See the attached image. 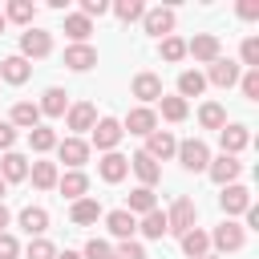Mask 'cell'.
Returning <instances> with one entry per match:
<instances>
[{
    "mask_svg": "<svg viewBox=\"0 0 259 259\" xmlns=\"http://www.w3.org/2000/svg\"><path fill=\"white\" fill-rule=\"evenodd\" d=\"M194 214H198L194 198H174L170 210H166V235H178V239H182V235L194 227Z\"/></svg>",
    "mask_w": 259,
    "mask_h": 259,
    "instance_id": "6da1fadb",
    "label": "cell"
},
{
    "mask_svg": "<svg viewBox=\"0 0 259 259\" xmlns=\"http://www.w3.org/2000/svg\"><path fill=\"white\" fill-rule=\"evenodd\" d=\"M178 162H182V170H190V174H198V170H206L210 166V150H206V142H198V138H186V142H178Z\"/></svg>",
    "mask_w": 259,
    "mask_h": 259,
    "instance_id": "7a4b0ae2",
    "label": "cell"
},
{
    "mask_svg": "<svg viewBox=\"0 0 259 259\" xmlns=\"http://www.w3.org/2000/svg\"><path fill=\"white\" fill-rule=\"evenodd\" d=\"M243 243H247V231H243L235 219H227V223H219V227L210 231V247L223 251V255H227V251H239Z\"/></svg>",
    "mask_w": 259,
    "mask_h": 259,
    "instance_id": "3957f363",
    "label": "cell"
},
{
    "mask_svg": "<svg viewBox=\"0 0 259 259\" xmlns=\"http://www.w3.org/2000/svg\"><path fill=\"white\" fill-rule=\"evenodd\" d=\"M49 53H53V32H45V28H24L20 32V57L24 61L49 57Z\"/></svg>",
    "mask_w": 259,
    "mask_h": 259,
    "instance_id": "277c9868",
    "label": "cell"
},
{
    "mask_svg": "<svg viewBox=\"0 0 259 259\" xmlns=\"http://www.w3.org/2000/svg\"><path fill=\"white\" fill-rule=\"evenodd\" d=\"M154 130H158V113H154L150 105H138V109H130V113H125V121H121V134L150 138Z\"/></svg>",
    "mask_w": 259,
    "mask_h": 259,
    "instance_id": "5b68a950",
    "label": "cell"
},
{
    "mask_svg": "<svg viewBox=\"0 0 259 259\" xmlns=\"http://www.w3.org/2000/svg\"><path fill=\"white\" fill-rule=\"evenodd\" d=\"M89 134H93V146H97L101 154L117 150V142L125 138V134H121V121H117V117H97V125H93Z\"/></svg>",
    "mask_w": 259,
    "mask_h": 259,
    "instance_id": "8992f818",
    "label": "cell"
},
{
    "mask_svg": "<svg viewBox=\"0 0 259 259\" xmlns=\"http://www.w3.org/2000/svg\"><path fill=\"white\" fill-rule=\"evenodd\" d=\"M186 57H194V61H202V65L219 61V57H223V49H219V36H214V32H198L194 40H186Z\"/></svg>",
    "mask_w": 259,
    "mask_h": 259,
    "instance_id": "52a82bcc",
    "label": "cell"
},
{
    "mask_svg": "<svg viewBox=\"0 0 259 259\" xmlns=\"http://www.w3.org/2000/svg\"><path fill=\"white\" fill-rule=\"evenodd\" d=\"M65 125L73 130V138L85 134V130H93V125H97V105H93V101H77V105H69Z\"/></svg>",
    "mask_w": 259,
    "mask_h": 259,
    "instance_id": "ba28073f",
    "label": "cell"
},
{
    "mask_svg": "<svg viewBox=\"0 0 259 259\" xmlns=\"http://www.w3.org/2000/svg\"><path fill=\"white\" fill-rule=\"evenodd\" d=\"M219 146H223V154L239 158V150H247V146H251V130H247V125H239V121H231V125H223V130H219Z\"/></svg>",
    "mask_w": 259,
    "mask_h": 259,
    "instance_id": "9c48e42d",
    "label": "cell"
},
{
    "mask_svg": "<svg viewBox=\"0 0 259 259\" xmlns=\"http://www.w3.org/2000/svg\"><path fill=\"white\" fill-rule=\"evenodd\" d=\"M57 158H61L69 170H81V166L89 162V142H85V138H65V142H57Z\"/></svg>",
    "mask_w": 259,
    "mask_h": 259,
    "instance_id": "30bf717a",
    "label": "cell"
},
{
    "mask_svg": "<svg viewBox=\"0 0 259 259\" xmlns=\"http://www.w3.org/2000/svg\"><path fill=\"white\" fill-rule=\"evenodd\" d=\"M174 8H146V16H142V28L150 32V36H170L174 32Z\"/></svg>",
    "mask_w": 259,
    "mask_h": 259,
    "instance_id": "8fae6325",
    "label": "cell"
},
{
    "mask_svg": "<svg viewBox=\"0 0 259 259\" xmlns=\"http://www.w3.org/2000/svg\"><path fill=\"white\" fill-rule=\"evenodd\" d=\"M206 174L219 182V186H231L239 174H243V162L239 158H231V154H219V158H210V166H206Z\"/></svg>",
    "mask_w": 259,
    "mask_h": 259,
    "instance_id": "7c38bea8",
    "label": "cell"
},
{
    "mask_svg": "<svg viewBox=\"0 0 259 259\" xmlns=\"http://www.w3.org/2000/svg\"><path fill=\"white\" fill-rule=\"evenodd\" d=\"M206 81L219 85V89H231V85H239V65H235L231 57H219V61H210V69H206Z\"/></svg>",
    "mask_w": 259,
    "mask_h": 259,
    "instance_id": "4fadbf2b",
    "label": "cell"
},
{
    "mask_svg": "<svg viewBox=\"0 0 259 259\" xmlns=\"http://www.w3.org/2000/svg\"><path fill=\"white\" fill-rule=\"evenodd\" d=\"M174 150H178L174 134H170V130H154V134L146 138V150H142V154H150L154 162H166V158H174Z\"/></svg>",
    "mask_w": 259,
    "mask_h": 259,
    "instance_id": "5bb4252c",
    "label": "cell"
},
{
    "mask_svg": "<svg viewBox=\"0 0 259 259\" xmlns=\"http://www.w3.org/2000/svg\"><path fill=\"white\" fill-rule=\"evenodd\" d=\"M130 170H134V174H138V182H142V186H150V190L162 182V166H158L150 154H142V150L130 158Z\"/></svg>",
    "mask_w": 259,
    "mask_h": 259,
    "instance_id": "9a60e30c",
    "label": "cell"
},
{
    "mask_svg": "<svg viewBox=\"0 0 259 259\" xmlns=\"http://www.w3.org/2000/svg\"><path fill=\"white\" fill-rule=\"evenodd\" d=\"M219 206L227 210V219H231V214H243V210L251 206V190H247V186H239V182H231V186H223Z\"/></svg>",
    "mask_w": 259,
    "mask_h": 259,
    "instance_id": "2e32d148",
    "label": "cell"
},
{
    "mask_svg": "<svg viewBox=\"0 0 259 259\" xmlns=\"http://www.w3.org/2000/svg\"><path fill=\"white\" fill-rule=\"evenodd\" d=\"M36 109H40V117H65V113H69V93L53 85V89H45V93H40Z\"/></svg>",
    "mask_w": 259,
    "mask_h": 259,
    "instance_id": "e0dca14e",
    "label": "cell"
},
{
    "mask_svg": "<svg viewBox=\"0 0 259 259\" xmlns=\"http://www.w3.org/2000/svg\"><path fill=\"white\" fill-rule=\"evenodd\" d=\"M57 190H61L69 202H77V198L89 194V174H85V170H69V174L57 178Z\"/></svg>",
    "mask_w": 259,
    "mask_h": 259,
    "instance_id": "ac0fdd59",
    "label": "cell"
},
{
    "mask_svg": "<svg viewBox=\"0 0 259 259\" xmlns=\"http://www.w3.org/2000/svg\"><path fill=\"white\" fill-rule=\"evenodd\" d=\"M97 174H101L105 182H121V178L130 174V158H125V154H117V150H109V154L97 162Z\"/></svg>",
    "mask_w": 259,
    "mask_h": 259,
    "instance_id": "d6986e66",
    "label": "cell"
},
{
    "mask_svg": "<svg viewBox=\"0 0 259 259\" xmlns=\"http://www.w3.org/2000/svg\"><path fill=\"white\" fill-rule=\"evenodd\" d=\"M0 77H4L8 85H24V81L32 77V65H28L20 53H12V57H4V61H0Z\"/></svg>",
    "mask_w": 259,
    "mask_h": 259,
    "instance_id": "ffe728a7",
    "label": "cell"
},
{
    "mask_svg": "<svg viewBox=\"0 0 259 259\" xmlns=\"http://www.w3.org/2000/svg\"><path fill=\"white\" fill-rule=\"evenodd\" d=\"M65 65H69L73 73H85V69L97 65V49H93V45H69V49H65Z\"/></svg>",
    "mask_w": 259,
    "mask_h": 259,
    "instance_id": "44dd1931",
    "label": "cell"
},
{
    "mask_svg": "<svg viewBox=\"0 0 259 259\" xmlns=\"http://www.w3.org/2000/svg\"><path fill=\"white\" fill-rule=\"evenodd\" d=\"M130 89H134V97H138V101H146V105H150V101H158V97H162V77H158V73H138Z\"/></svg>",
    "mask_w": 259,
    "mask_h": 259,
    "instance_id": "7402d4cb",
    "label": "cell"
},
{
    "mask_svg": "<svg viewBox=\"0 0 259 259\" xmlns=\"http://www.w3.org/2000/svg\"><path fill=\"white\" fill-rule=\"evenodd\" d=\"M8 125H12V130H36V125H40V109H36V101H16Z\"/></svg>",
    "mask_w": 259,
    "mask_h": 259,
    "instance_id": "603a6c76",
    "label": "cell"
},
{
    "mask_svg": "<svg viewBox=\"0 0 259 259\" xmlns=\"http://www.w3.org/2000/svg\"><path fill=\"white\" fill-rule=\"evenodd\" d=\"M105 227H109V235L113 239H134V231H138V219L121 206V210H109L105 214Z\"/></svg>",
    "mask_w": 259,
    "mask_h": 259,
    "instance_id": "cb8c5ba5",
    "label": "cell"
},
{
    "mask_svg": "<svg viewBox=\"0 0 259 259\" xmlns=\"http://www.w3.org/2000/svg\"><path fill=\"white\" fill-rule=\"evenodd\" d=\"M0 178H4V182H24V178H28V158L16 154V150H8V154L0 158Z\"/></svg>",
    "mask_w": 259,
    "mask_h": 259,
    "instance_id": "d4e9b609",
    "label": "cell"
},
{
    "mask_svg": "<svg viewBox=\"0 0 259 259\" xmlns=\"http://www.w3.org/2000/svg\"><path fill=\"white\" fill-rule=\"evenodd\" d=\"M69 219H73L77 227H89V223H97V219H101V202L85 194V198H77V202L69 206Z\"/></svg>",
    "mask_w": 259,
    "mask_h": 259,
    "instance_id": "484cf974",
    "label": "cell"
},
{
    "mask_svg": "<svg viewBox=\"0 0 259 259\" xmlns=\"http://www.w3.org/2000/svg\"><path fill=\"white\" fill-rule=\"evenodd\" d=\"M28 178H32L36 190H53L57 178H61V170H57V162H32L28 166Z\"/></svg>",
    "mask_w": 259,
    "mask_h": 259,
    "instance_id": "4316f807",
    "label": "cell"
},
{
    "mask_svg": "<svg viewBox=\"0 0 259 259\" xmlns=\"http://www.w3.org/2000/svg\"><path fill=\"white\" fill-rule=\"evenodd\" d=\"M125 210L138 219V214H150V210H158V198H154V190L150 186H134L130 190V202H125Z\"/></svg>",
    "mask_w": 259,
    "mask_h": 259,
    "instance_id": "83f0119b",
    "label": "cell"
},
{
    "mask_svg": "<svg viewBox=\"0 0 259 259\" xmlns=\"http://www.w3.org/2000/svg\"><path fill=\"white\" fill-rule=\"evenodd\" d=\"M89 32H93V20H85L81 12H69L65 16V36L73 45H89Z\"/></svg>",
    "mask_w": 259,
    "mask_h": 259,
    "instance_id": "f1b7e54d",
    "label": "cell"
},
{
    "mask_svg": "<svg viewBox=\"0 0 259 259\" xmlns=\"http://www.w3.org/2000/svg\"><path fill=\"white\" fill-rule=\"evenodd\" d=\"M20 227L40 239V235L49 231V210H45V206H24V210H20Z\"/></svg>",
    "mask_w": 259,
    "mask_h": 259,
    "instance_id": "f546056e",
    "label": "cell"
},
{
    "mask_svg": "<svg viewBox=\"0 0 259 259\" xmlns=\"http://www.w3.org/2000/svg\"><path fill=\"white\" fill-rule=\"evenodd\" d=\"M202 89H206V77H202L198 69H182V73H178V97H182V101H186V97H198Z\"/></svg>",
    "mask_w": 259,
    "mask_h": 259,
    "instance_id": "4dcf8cb0",
    "label": "cell"
},
{
    "mask_svg": "<svg viewBox=\"0 0 259 259\" xmlns=\"http://www.w3.org/2000/svg\"><path fill=\"white\" fill-rule=\"evenodd\" d=\"M182 251H186L190 259H202V255L210 251V235H206V231H198V227H190V231L182 235Z\"/></svg>",
    "mask_w": 259,
    "mask_h": 259,
    "instance_id": "1f68e13d",
    "label": "cell"
},
{
    "mask_svg": "<svg viewBox=\"0 0 259 259\" xmlns=\"http://www.w3.org/2000/svg\"><path fill=\"white\" fill-rule=\"evenodd\" d=\"M32 16H36V4H32V0H12V4L4 8V20L24 24V28H32Z\"/></svg>",
    "mask_w": 259,
    "mask_h": 259,
    "instance_id": "d6a6232c",
    "label": "cell"
},
{
    "mask_svg": "<svg viewBox=\"0 0 259 259\" xmlns=\"http://www.w3.org/2000/svg\"><path fill=\"white\" fill-rule=\"evenodd\" d=\"M198 125H202V130H223V125H227V109H223L219 101H206V105L198 109Z\"/></svg>",
    "mask_w": 259,
    "mask_h": 259,
    "instance_id": "836d02e7",
    "label": "cell"
},
{
    "mask_svg": "<svg viewBox=\"0 0 259 259\" xmlns=\"http://www.w3.org/2000/svg\"><path fill=\"white\" fill-rule=\"evenodd\" d=\"M158 105H162V117H166V121H186V113H190V105H186L182 97H166V93H162Z\"/></svg>",
    "mask_w": 259,
    "mask_h": 259,
    "instance_id": "e575fe53",
    "label": "cell"
},
{
    "mask_svg": "<svg viewBox=\"0 0 259 259\" xmlns=\"http://www.w3.org/2000/svg\"><path fill=\"white\" fill-rule=\"evenodd\" d=\"M28 146L36 154H49V150H57V134L49 125H36V130H28Z\"/></svg>",
    "mask_w": 259,
    "mask_h": 259,
    "instance_id": "d590c367",
    "label": "cell"
},
{
    "mask_svg": "<svg viewBox=\"0 0 259 259\" xmlns=\"http://www.w3.org/2000/svg\"><path fill=\"white\" fill-rule=\"evenodd\" d=\"M138 231H142L146 239H162V235H166V214H162V210H150V214H142Z\"/></svg>",
    "mask_w": 259,
    "mask_h": 259,
    "instance_id": "8d00e7d4",
    "label": "cell"
},
{
    "mask_svg": "<svg viewBox=\"0 0 259 259\" xmlns=\"http://www.w3.org/2000/svg\"><path fill=\"white\" fill-rule=\"evenodd\" d=\"M158 53H162V61H170V65H174V61H182V57H186V40L170 32V36H162V45H158Z\"/></svg>",
    "mask_w": 259,
    "mask_h": 259,
    "instance_id": "74e56055",
    "label": "cell"
},
{
    "mask_svg": "<svg viewBox=\"0 0 259 259\" xmlns=\"http://www.w3.org/2000/svg\"><path fill=\"white\" fill-rule=\"evenodd\" d=\"M113 12H117V20L130 24V20H142V16H146V4H142V0H117Z\"/></svg>",
    "mask_w": 259,
    "mask_h": 259,
    "instance_id": "f35d334b",
    "label": "cell"
},
{
    "mask_svg": "<svg viewBox=\"0 0 259 259\" xmlns=\"http://www.w3.org/2000/svg\"><path fill=\"white\" fill-rule=\"evenodd\" d=\"M239 89H243V97H247V101H259V69L239 73Z\"/></svg>",
    "mask_w": 259,
    "mask_h": 259,
    "instance_id": "ab89813d",
    "label": "cell"
},
{
    "mask_svg": "<svg viewBox=\"0 0 259 259\" xmlns=\"http://www.w3.org/2000/svg\"><path fill=\"white\" fill-rule=\"evenodd\" d=\"M24 259H57V247L40 235V239H32L28 243V251H24Z\"/></svg>",
    "mask_w": 259,
    "mask_h": 259,
    "instance_id": "60d3db41",
    "label": "cell"
},
{
    "mask_svg": "<svg viewBox=\"0 0 259 259\" xmlns=\"http://www.w3.org/2000/svg\"><path fill=\"white\" fill-rule=\"evenodd\" d=\"M81 259H113V247L105 239H89L85 251H81Z\"/></svg>",
    "mask_w": 259,
    "mask_h": 259,
    "instance_id": "b9f144b4",
    "label": "cell"
},
{
    "mask_svg": "<svg viewBox=\"0 0 259 259\" xmlns=\"http://www.w3.org/2000/svg\"><path fill=\"white\" fill-rule=\"evenodd\" d=\"M113 259H146V247L134 243V239H121V243L113 247Z\"/></svg>",
    "mask_w": 259,
    "mask_h": 259,
    "instance_id": "7bdbcfd3",
    "label": "cell"
},
{
    "mask_svg": "<svg viewBox=\"0 0 259 259\" xmlns=\"http://www.w3.org/2000/svg\"><path fill=\"white\" fill-rule=\"evenodd\" d=\"M239 53H243V65L247 69H259V36H247Z\"/></svg>",
    "mask_w": 259,
    "mask_h": 259,
    "instance_id": "ee69618b",
    "label": "cell"
},
{
    "mask_svg": "<svg viewBox=\"0 0 259 259\" xmlns=\"http://www.w3.org/2000/svg\"><path fill=\"white\" fill-rule=\"evenodd\" d=\"M109 12V0H81V16L93 20V16H105Z\"/></svg>",
    "mask_w": 259,
    "mask_h": 259,
    "instance_id": "f6af8a7d",
    "label": "cell"
},
{
    "mask_svg": "<svg viewBox=\"0 0 259 259\" xmlns=\"http://www.w3.org/2000/svg\"><path fill=\"white\" fill-rule=\"evenodd\" d=\"M16 255H20V243H16V235L0 231V259H16Z\"/></svg>",
    "mask_w": 259,
    "mask_h": 259,
    "instance_id": "bcb514c9",
    "label": "cell"
},
{
    "mask_svg": "<svg viewBox=\"0 0 259 259\" xmlns=\"http://www.w3.org/2000/svg\"><path fill=\"white\" fill-rule=\"evenodd\" d=\"M243 20H259V0H239V8H235Z\"/></svg>",
    "mask_w": 259,
    "mask_h": 259,
    "instance_id": "7dc6e473",
    "label": "cell"
},
{
    "mask_svg": "<svg viewBox=\"0 0 259 259\" xmlns=\"http://www.w3.org/2000/svg\"><path fill=\"white\" fill-rule=\"evenodd\" d=\"M12 146H16V130H12V125H8V121H0V150H4V154H8V150H12Z\"/></svg>",
    "mask_w": 259,
    "mask_h": 259,
    "instance_id": "c3c4849f",
    "label": "cell"
},
{
    "mask_svg": "<svg viewBox=\"0 0 259 259\" xmlns=\"http://www.w3.org/2000/svg\"><path fill=\"white\" fill-rule=\"evenodd\" d=\"M8 223H12V214H8V206H4V202H0V231H4V227H8Z\"/></svg>",
    "mask_w": 259,
    "mask_h": 259,
    "instance_id": "681fc988",
    "label": "cell"
},
{
    "mask_svg": "<svg viewBox=\"0 0 259 259\" xmlns=\"http://www.w3.org/2000/svg\"><path fill=\"white\" fill-rule=\"evenodd\" d=\"M57 259H81V251H57Z\"/></svg>",
    "mask_w": 259,
    "mask_h": 259,
    "instance_id": "f907efd6",
    "label": "cell"
},
{
    "mask_svg": "<svg viewBox=\"0 0 259 259\" xmlns=\"http://www.w3.org/2000/svg\"><path fill=\"white\" fill-rule=\"evenodd\" d=\"M4 190H8V182H4V178H0V202H4Z\"/></svg>",
    "mask_w": 259,
    "mask_h": 259,
    "instance_id": "816d5d0a",
    "label": "cell"
},
{
    "mask_svg": "<svg viewBox=\"0 0 259 259\" xmlns=\"http://www.w3.org/2000/svg\"><path fill=\"white\" fill-rule=\"evenodd\" d=\"M4 24H8V20H4V12H0V32H4Z\"/></svg>",
    "mask_w": 259,
    "mask_h": 259,
    "instance_id": "f5cc1de1",
    "label": "cell"
},
{
    "mask_svg": "<svg viewBox=\"0 0 259 259\" xmlns=\"http://www.w3.org/2000/svg\"><path fill=\"white\" fill-rule=\"evenodd\" d=\"M202 259H219V255H202Z\"/></svg>",
    "mask_w": 259,
    "mask_h": 259,
    "instance_id": "db71d44e",
    "label": "cell"
}]
</instances>
